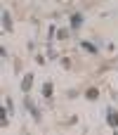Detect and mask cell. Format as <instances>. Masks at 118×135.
Listing matches in <instances>:
<instances>
[{"mask_svg":"<svg viewBox=\"0 0 118 135\" xmlns=\"http://www.w3.org/2000/svg\"><path fill=\"white\" fill-rule=\"evenodd\" d=\"M2 28L5 31H12V17H9L7 9H2Z\"/></svg>","mask_w":118,"mask_h":135,"instance_id":"4","label":"cell"},{"mask_svg":"<svg viewBox=\"0 0 118 135\" xmlns=\"http://www.w3.org/2000/svg\"><path fill=\"white\" fill-rule=\"evenodd\" d=\"M52 93H54V85H52V83H45V85H43V97L47 100V97H52Z\"/></svg>","mask_w":118,"mask_h":135,"instance_id":"7","label":"cell"},{"mask_svg":"<svg viewBox=\"0 0 118 135\" xmlns=\"http://www.w3.org/2000/svg\"><path fill=\"white\" fill-rule=\"evenodd\" d=\"M24 107L28 109V114L33 116V121H40V112H38V107H35V104H33L28 97H24Z\"/></svg>","mask_w":118,"mask_h":135,"instance_id":"1","label":"cell"},{"mask_svg":"<svg viewBox=\"0 0 118 135\" xmlns=\"http://www.w3.org/2000/svg\"><path fill=\"white\" fill-rule=\"evenodd\" d=\"M83 21H85V17H83L80 12H76V14L71 17V28H73V31H78V28L83 26Z\"/></svg>","mask_w":118,"mask_h":135,"instance_id":"3","label":"cell"},{"mask_svg":"<svg viewBox=\"0 0 118 135\" xmlns=\"http://www.w3.org/2000/svg\"><path fill=\"white\" fill-rule=\"evenodd\" d=\"M85 97H88V100H97V97H99V90H97V88H90V90L85 93Z\"/></svg>","mask_w":118,"mask_h":135,"instance_id":"8","label":"cell"},{"mask_svg":"<svg viewBox=\"0 0 118 135\" xmlns=\"http://www.w3.org/2000/svg\"><path fill=\"white\" fill-rule=\"evenodd\" d=\"M80 47H83V50H88V52H92V55H97V45H95V43H90V40H80Z\"/></svg>","mask_w":118,"mask_h":135,"instance_id":"6","label":"cell"},{"mask_svg":"<svg viewBox=\"0 0 118 135\" xmlns=\"http://www.w3.org/2000/svg\"><path fill=\"white\" fill-rule=\"evenodd\" d=\"M106 123H109L111 128H118V112L114 109V107L106 109Z\"/></svg>","mask_w":118,"mask_h":135,"instance_id":"2","label":"cell"},{"mask_svg":"<svg viewBox=\"0 0 118 135\" xmlns=\"http://www.w3.org/2000/svg\"><path fill=\"white\" fill-rule=\"evenodd\" d=\"M31 85H33V74H26V76H24V81H21V90H24V93H28V90H31Z\"/></svg>","mask_w":118,"mask_h":135,"instance_id":"5","label":"cell"},{"mask_svg":"<svg viewBox=\"0 0 118 135\" xmlns=\"http://www.w3.org/2000/svg\"><path fill=\"white\" fill-rule=\"evenodd\" d=\"M5 107H7V112H9V116H12V114H14V104H12L9 97H7V104H5Z\"/></svg>","mask_w":118,"mask_h":135,"instance_id":"10","label":"cell"},{"mask_svg":"<svg viewBox=\"0 0 118 135\" xmlns=\"http://www.w3.org/2000/svg\"><path fill=\"white\" fill-rule=\"evenodd\" d=\"M57 38H59V40H66V38H69V31H66V28H59V31H57Z\"/></svg>","mask_w":118,"mask_h":135,"instance_id":"9","label":"cell"}]
</instances>
